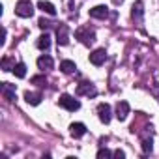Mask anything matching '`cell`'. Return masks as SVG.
I'll use <instances>...</instances> for the list:
<instances>
[{"mask_svg":"<svg viewBox=\"0 0 159 159\" xmlns=\"http://www.w3.org/2000/svg\"><path fill=\"white\" fill-rule=\"evenodd\" d=\"M58 103H60V107H64L66 111H71V112H75V111L81 109V103H79V99H75V98L69 96V94H62L60 99H58Z\"/></svg>","mask_w":159,"mask_h":159,"instance_id":"cell-1","label":"cell"},{"mask_svg":"<svg viewBox=\"0 0 159 159\" xmlns=\"http://www.w3.org/2000/svg\"><path fill=\"white\" fill-rule=\"evenodd\" d=\"M75 36H77V39H81V43H84V45H88V47L96 41V32H94V30H90V26L79 28Z\"/></svg>","mask_w":159,"mask_h":159,"instance_id":"cell-2","label":"cell"},{"mask_svg":"<svg viewBox=\"0 0 159 159\" xmlns=\"http://www.w3.org/2000/svg\"><path fill=\"white\" fill-rule=\"evenodd\" d=\"M15 13L23 19H28L34 15V6L30 4V0H21V2L15 6Z\"/></svg>","mask_w":159,"mask_h":159,"instance_id":"cell-3","label":"cell"},{"mask_svg":"<svg viewBox=\"0 0 159 159\" xmlns=\"http://www.w3.org/2000/svg\"><path fill=\"white\" fill-rule=\"evenodd\" d=\"M56 41H58V45H67L69 43V28H67V25L60 23V26L56 28Z\"/></svg>","mask_w":159,"mask_h":159,"instance_id":"cell-4","label":"cell"},{"mask_svg":"<svg viewBox=\"0 0 159 159\" xmlns=\"http://www.w3.org/2000/svg\"><path fill=\"white\" fill-rule=\"evenodd\" d=\"M98 94V90H96V86L94 84H90V83H81L77 86V96H88V98H94Z\"/></svg>","mask_w":159,"mask_h":159,"instance_id":"cell-5","label":"cell"},{"mask_svg":"<svg viewBox=\"0 0 159 159\" xmlns=\"http://www.w3.org/2000/svg\"><path fill=\"white\" fill-rule=\"evenodd\" d=\"M98 116H99V120H101L103 124H109L111 118H112L111 107H109L107 103H99V105H98Z\"/></svg>","mask_w":159,"mask_h":159,"instance_id":"cell-6","label":"cell"},{"mask_svg":"<svg viewBox=\"0 0 159 159\" xmlns=\"http://www.w3.org/2000/svg\"><path fill=\"white\" fill-rule=\"evenodd\" d=\"M105 60H107V51L105 49H96L90 54V62L94 66H101V64H105Z\"/></svg>","mask_w":159,"mask_h":159,"instance_id":"cell-7","label":"cell"},{"mask_svg":"<svg viewBox=\"0 0 159 159\" xmlns=\"http://www.w3.org/2000/svg\"><path fill=\"white\" fill-rule=\"evenodd\" d=\"M127 114H129V103L127 101H118L116 103V118L120 122H124L127 118Z\"/></svg>","mask_w":159,"mask_h":159,"instance_id":"cell-8","label":"cell"},{"mask_svg":"<svg viewBox=\"0 0 159 159\" xmlns=\"http://www.w3.org/2000/svg\"><path fill=\"white\" fill-rule=\"evenodd\" d=\"M69 133H71V137H75V139H81V137L86 133V125L81 124V122H75V124L69 125Z\"/></svg>","mask_w":159,"mask_h":159,"instance_id":"cell-9","label":"cell"},{"mask_svg":"<svg viewBox=\"0 0 159 159\" xmlns=\"http://www.w3.org/2000/svg\"><path fill=\"white\" fill-rule=\"evenodd\" d=\"M15 92H17L15 84L2 83V96H4V99H8V101H13V99H15Z\"/></svg>","mask_w":159,"mask_h":159,"instance_id":"cell-10","label":"cell"},{"mask_svg":"<svg viewBox=\"0 0 159 159\" xmlns=\"http://www.w3.org/2000/svg\"><path fill=\"white\" fill-rule=\"evenodd\" d=\"M142 15H144V4L140 2V0H137V2L133 4V11H131V17H133L137 23H142Z\"/></svg>","mask_w":159,"mask_h":159,"instance_id":"cell-11","label":"cell"},{"mask_svg":"<svg viewBox=\"0 0 159 159\" xmlns=\"http://www.w3.org/2000/svg\"><path fill=\"white\" fill-rule=\"evenodd\" d=\"M90 17L94 19H107L109 17V8L107 6H96L90 10Z\"/></svg>","mask_w":159,"mask_h":159,"instance_id":"cell-12","label":"cell"},{"mask_svg":"<svg viewBox=\"0 0 159 159\" xmlns=\"http://www.w3.org/2000/svg\"><path fill=\"white\" fill-rule=\"evenodd\" d=\"M52 66H54V62H52V58L51 56H39L38 58V67L41 69V71H45V69H52Z\"/></svg>","mask_w":159,"mask_h":159,"instance_id":"cell-13","label":"cell"},{"mask_svg":"<svg viewBox=\"0 0 159 159\" xmlns=\"http://www.w3.org/2000/svg\"><path fill=\"white\" fill-rule=\"evenodd\" d=\"M38 8L43 11V13H47V15H56V8L51 4V2H45V0H39V2H38Z\"/></svg>","mask_w":159,"mask_h":159,"instance_id":"cell-14","label":"cell"},{"mask_svg":"<svg viewBox=\"0 0 159 159\" xmlns=\"http://www.w3.org/2000/svg\"><path fill=\"white\" fill-rule=\"evenodd\" d=\"M36 45H38V49H41V51H47V49L51 47V36H49V34H43V36H39V38H38V41H36Z\"/></svg>","mask_w":159,"mask_h":159,"instance_id":"cell-15","label":"cell"},{"mask_svg":"<svg viewBox=\"0 0 159 159\" xmlns=\"http://www.w3.org/2000/svg\"><path fill=\"white\" fill-rule=\"evenodd\" d=\"M25 99H26V103H30V105H39V103H41V94H39V92H26V94H25Z\"/></svg>","mask_w":159,"mask_h":159,"instance_id":"cell-16","label":"cell"},{"mask_svg":"<svg viewBox=\"0 0 159 159\" xmlns=\"http://www.w3.org/2000/svg\"><path fill=\"white\" fill-rule=\"evenodd\" d=\"M60 69H62V73H73L75 69H77V66H75V62H71V60H64V62H60Z\"/></svg>","mask_w":159,"mask_h":159,"instance_id":"cell-17","label":"cell"},{"mask_svg":"<svg viewBox=\"0 0 159 159\" xmlns=\"http://www.w3.org/2000/svg\"><path fill=\"white\" fill-rule=\"evenodd\" d=\"M15 67V58L13 56H4L2 58V69L4 71H13Z\"/></svg>","mask_w":159,"mask_h":159,"instance_id":"cell-18","label":"cell"},{"mask_svg":"<svg viewBox=\"0 0 159 159\" xmlns=\"http://www.w3.org/2000/svg\"><path fill=\"white\" fill-rule=\"evenodd\" d=\"M13 73H15V77H19V79H25V77H26V66H25L23 62L15 64V67H13Z\"/></svg>","mask_w":159,"mask_h":159,"instance_id":"cell-19","label":"cell"},{"mask_svg":"<svg viewBox=\"0 0 159 159\" xmlns=\"http://www.w3.org/2000/svg\"><path fill=\"white\" fill-rule=\"evenodd\" d=\"M153 146H152V137L150 139H142V152L144 153H152Z\"/></svg>","mask_w":159,"mask_h":159,"instance_id":"cell-20","label":"cell"},{"mask_svg":"<svg viewBox=\"0 0 159 159\" xmlns=\"http://www.w3.org/2000/svg\"><path fill=\"white\" fill-rule=\"evenodd\" d=\"M98 157H99V159H103V157H114V152H111V150H107V148H101V150L98 152Z\"/></svg>","mask_w":159,"mask_h":159,"instance_id":"cell-21","label":"cell"},{"mask_svg":"<svg viewBox=\"0 0 159 159\" xmlns=\"http://www.w3.org/2000/svg\"><path fill=\"white\" fill-rule=\"evenodd\" d=\"M38 25H39V28H43V30L51 26V23H49V21H45V19H39V23H38Z\"/></svg>","mask_w":159,"mask_h":159,"instance_id":"cell-22","label":"cell"},{"mask_svg":"<svg viewBox=\"0 0 159 159\" xmlns=\"http://www.w3.org/2000/svg\"><path fill=\"white\" fill-rule=\"evenodd\" d=\"M32 83L34 84H39V83H45V79L43 77H32Z\"/></svg>","mask_w":159,"mask_h":159,"instance_id":"cell-23","label":"cell"},{"mask_svg":"<svg viewBox=\"0 0 159 159\" xmlns=\"http://www.w3.org/2000/svg\"><path fill=\"white\" fill-rule=\"evenodd\" d=\"M114 157H120V159H122V157H125V153H124L122 150H116V152H114Z\"/></svg>","mask_w":159,"mask_h":159,"instance_id":"cell-24","label":"cell"}]
</instances>
